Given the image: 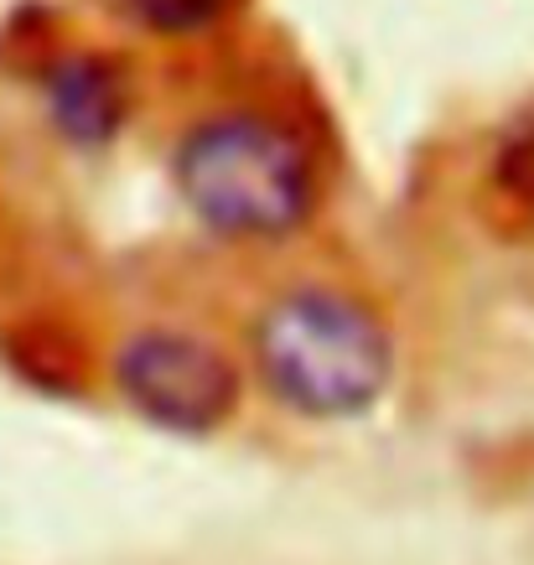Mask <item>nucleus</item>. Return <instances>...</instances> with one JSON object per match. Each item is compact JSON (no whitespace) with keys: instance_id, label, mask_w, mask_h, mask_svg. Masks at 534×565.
I'll list each match as a JSON object with an SVG mask.
<instances>
[{"instance_id":"1","label":"nucleus","mask_w":534,"mask_h":565,"mask_svg":"<svg viewBox=\"0 0 534 565\" xmlns=\"http://www.w3.org/2000/svg\"><path fill=\"white\" fill-rule=\"evenodd\" d=\"M265 390L311 420L363 415L395 379V338L369 301L338 286H296L255 322Z\"/></svg>"},{"instance_id":"2","label":"nucleus","mask_w":534,"mask_h":565,"mask_svg":"<svg viewBox=\"0 0 534 565\" xmlns=\"http://www.w3.org/2000/svg\"><path fill=\"white\" fill-rule=\"evenodd\" d=\"M177 188L192 218L224 239H280L317 207L307 140L270 115H213L177 146Z\"/></svg>"},{"instance_id":"3","label":"nucleus","mask_w":534,"mask_h":565,"mask_svg":"<svg viewBox=\"0 0 534 565\" xmlns=\"http://www.w3.org/2000/svg\"><path fill=\"white\" fill-rule=\"evenodd\" d=\"M115 384L125 405L177 436L218 430L239 405V369L218 343L182 327H146L115 353Z\"/></svg>"},{"instance_id":"4","label":"nucleus","mask_w":534,"mask_h":565,"mask_svg":"<svg viewBox=\"0 0 534 565\" xmlns=\"http://www.w3.org/2000/svg\"><path fill=\"white\" fill-rule=\"evenodd\" d=\"M120 109H125L120 78H115V68H104L94 57H73L68 68L52 78V115L73 140L94 146V140L115 136Z\"/></svg>"},{"instance_id":"5","label":"nucleus","mask_w":534,"mask_h":565,"mask_svg":"<svg viewBox=\"0 0 534 565\" xmlns=\"http://www.w3.org/2000/svg\"><path fill=\"white\" fill-rule=\"evenodd\" d=\"M488 213L509 228V234H534V130L514 136L493 156L488 172Z\"/></svg>"},{"instance_id":"6","label":"nucleus","mask_w":534,"mask_h":565,"mask_svg":"<svg viewBox=\"0 0 534 565\" xmlns=\"http://www.w3.org/2000/svg\"><path fill=\"white\" fill-rule=\"evenodd\" d=\"M239 0H130V17L146 26V32L161 36H192L207 32L213 21H224Z\"/></svg>"}]
</instances>
